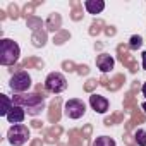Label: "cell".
Returning <instances> with one entry per match:
<instances>
[{
  "instance_id": "1",
  "label": "cell",
  "mask_w": 146,
  "mask_h": 146,
  "mask_svg": "<svg viewBox=\"0 0 146 146\" xmlns=\"http://www.w3.org/2000/svg\"><path fill=\"white\" fill-rule=\"evenodd\" d=\"M14 105L23 107L29 115H38L41 113V110L45 108V98L40 96L38 93H23V95H16L12 96Z\"/></svg>"
},
{
  "instance_id": "2",
  "label": "cell",
  "mask_w": 146,
  "mask_h": 146,
  "mask_svg": "<svg viewBox=\"0 0 146 146\" xmlns=\"http://www.w3.org/2000/svg\"><path fill=\"white\" fill-rule=\"evenodd\" d=\"M19 55L21 48L14 40L11 38L0 40V64L2 65H14L19 60Z\"/></svg>"
},
{
  "instance_id": "3",
  "label": "cell",
  "mask_w": 146,
  "mask_h": 146,
  "mask_svg": "<svg viewBox=\"0 0 146 146\" xmlns=\"http://www.w3.org/2000/svg\"><path fill=\"white\" fill-rule=\"evenodd\" d=\"M33 86V81H31V76L28 74L26 70H17L11 76L9 79V88L16 93V95H23L26 91H29Z\"/></svg>"
},
{
  "instance_id": "4",
  "label": "cell",
  "mask_w": 146,
  "mask_h": 146,
  "mask_svg": "<svg viewBox=\"0 0 146 146\" xmlns=\"http://www.w3.org/2000/svg\"><path fill=\"white\" fill-rule=\"evenodd\" d=\"M28 139H29V129L24 124H16V125L9 127V131H7V141L12 146H23V144L28 143Z\"/></svg>"
},
{
  "instance_id": "5",
  "label": "cell",
  "mask_w": 146,
  "mask_h": 146,
  "mask_svg": "<svg viewBox=\"0 0 146 146\" xmlns=\"http://www.w3.org/2000/svg\"><path fill=\"white\" fill-rule=\"evenodd\" d=\"M86 113V105L83 100L79 98H70L64 103V115L67 119H72V120H78L81 119L83 115Z\"/></svg>"
},
{
  "instance_id": "6",
  "label": "cell",
  "mask_w": 146,
  "mask_h": 146,
  "mask_svg": "<svg viewBox=\"0 0 146 146\" xmlns=\"http://www.w3.org/2000/svg\"><path fill=\"white\" fill-rule=\"evenodd\" d=\"M45 88L50 93H62L67 88V79L62 72H50L45 79Z\"/></svg>"
},
{
  "instance_id": "7",
  "label": "cell",
  "mask_w": 146,
  "mask_h": 146,
  "mask_svg": "<svg viewBox=\"0 0 146 146\" xmlns=\"http://www.w3.org/2000/svg\"><path fill=\"white\" fill-rule=\"evenodd\" d=\"M90 105H91V108L96 112V113H105L107 110H108V100L105 98V96H102V95H91L90 96Z\"/></svg>"
},
{
  "instance_id": "8",
  "label": "cell",
  "mask_w": 146,
  "mask_h": 146,
  "mask_svg": "<svg viewBox=\"0 0 146 146\" xmlns=\"http://www.w3.org/2000/svg\"><path fill=\"white\" fill-rule=\"evenodd\" d=\"M113 65H115V60H113L112 55H108V53H102V55L96 57V67L103 72V74L110 72V70L113 69Z\"/></svg>"
},
{
  "instance_id": "9",
  "label": "cell",
  "mask_w": 146,
  "mask_h": 146,
  "mask_svg": "<svg viewBox=\"0 0 146 146\" xmlns=\"http://www.w3.org/2000/svg\"><path fill=\"white\" fill-rule=\"evenodd\" d=\"M5 119H7L12 125H16V124H23L24 119H26V110H24L23 107H19V105H14L12 110L9 112V115H7Z\"/></svg>"
},
{
  "instance_id": "10",
  "label": "cell",
  "mask_w": 146,
  "mask_h": 146,
  "mask_svg": "<svg viewBox=\"0 0 146 146\" xmlns=\"http://www.w3.org/2000/svg\"><path fill=\"white\" fill-rule=\"evenodd\" d=\"M84 7H86L88 14L96 16V14H102L105 11V2H103V0H86Z\"/></svg>"
},
{
  "instance_id": "11",
  "label": "cell",
  "mask_w": 146,
  "mask_h": 146,
  "mask_svg": "<svg viewBox=\"0 0 146 146\" xmlns=\"http://www.w3.org/2000/svg\"><path fill=\"white\" fill-rule=\"evenodd\" d=\"M0 100H2V110H0V115H2V117H7L9 112H11L12 107H14V102H12V98H9L7 95H0Z\"/></svg>"
},
{
  "instance_id": "12",
  "label": "cell",
  "mask_w": 146,
  "mask_h": 146,
  "mask_svg": "<svg viewBox=\"0 0 146 146\" xmlns=\"http://www.w3.org/2000/svg\"><path fill=\"white\" fill-rule=\"evenodd\" d=\"M93 146H117V144H115V141L110 136H100V137L95 139Z\"/></svg>"
},
{
  "instance_id": "13",
  "label": "cell",
  "mask_w": 146,
  "mask_h": 146,
  "mask_svg": "<svg viewBox=\"0 0 146 146\" xmlns=\"http://www.w3.org/2000/svg\"><path fill=\"white\" fill-rule=\"evenodd\" d=\"M143 46V38L139 36V35H132L131 38H129V48L131 50H137V48H141Z\"/></svg>"
},
{
  "instance_id": "14",
  "label": "cell",
  "mask_w": 146,
  "mask_h": 146,
  "mask_svg": "<svg viewBox=\"0 0 146 146\" xmlns=\"http://www.w3.org/2000/svg\"><path fill=\"white\" fill-rule=\"evenodd\" d=\"M134 139L137 146H146V129H137L134 132Z\"/></svg>"
},
{
  "instance_id": "15",
  "label": "cell",
  "mask_w": 146,
  "mask_h": 146,
  "mask_svg": "<svg viewBox=\"0 0 146 146\" xmlns=\"http://www.w3.org/2000/svg\"><path fill=\"white\" fill-rule=\"evenodd\" d=\"M143 69L146 70V52H143Z\"/></svg>"
},
{
  "instance_id": "16",
  "label": "cell",
  "mask_w": 146,
  "mask_h": 146,
  "mask_svg": "<svg viewBox=\"0 0 146 146\" xmlns=\"http://www.w3.org/2000/svg\"><path fill=\"white\" fill-rule=\"evenodd\" d=\"M141 93H143V96H146V83L143 84V88H141Z\"/></svg>"
},
{
  "instance_id": "17",
  "label": "cell",
  "mask_w": 146,
  "mask_h": 146,
  "mask_svg": "<svg viewBox=\"0 0 146 146\" xmlns=\"http://www.w3.org/2000/svg\"><path fill=\"white\" fill-rule=\"evenodd\" d=\"M141 107H143V110H144V112H146V102H144V103H143V105H141Z\"/></svg>"
}]
</instances>
